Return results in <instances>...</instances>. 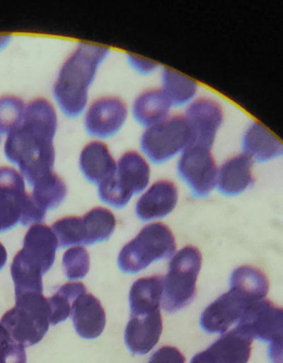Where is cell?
<instances>
[{
	"instance_id": "6da1fadb",
	"label": "cell",
	"mask_w": 283,
	"mask_h": 363,
	"mask_svg": "<svg viewBox=\"0 0 283 363\" xmlns=\"http://www.w3.org/2000/svg\"><path fill=\"white\" fill-rule=\"evenodd\" d=\"M57 130L56 108L47 99L37 98L25 104L23 121L7 134L4 147L6 159L18 167L30 186L53 171Z\"/></svg>"
},
{
	"instance_id": "7a4b0ae2",
	"label": "cell",
	"mask_w": 283,
	"mask_h": 363,
	"mask_svg": "<svg viewBox=\"0 0 283 363\" xmlns=\"http://www.w3.org/2000/svg\"><path fill=\"white\" fill-rule=\"evenodd\" d=\"M109 55L110 48L105 45L82 41L62 63L52 92L64 116L76 119L84 113L88 108V90Z\"/></svg>"
},
{
	"instance_id": "3957f363",
	"label": "cell",
	"mask_w": 283,
	"mask_h": 363,
	"mask_svg": "<svg viewBox=\"0 0 283 363\" xmlns=\"http://www.w3.org/2000/svg\"><path fill=\"white\" fill-rule=\"evenodd\" d=\"M176 252V240L164 223H149L131 242L124 245L117 257L120 270L135 275L153 262L170 259Z\"/></svg>"
},
{
	"instance_id": "277c9868",
	"label": "cell",
	"mask_w": 283,
	"mask_h": 363,
	"mask_svg": "<svg viewBox=\"0 0 283 363\" xmlns=\"http://www.w3.org/2000/svg\"><path fill=\"white\" fill-rule=\"evenodd\" d=\"M202 262V252L192 245L175 252L171 258L168 274L164 277L163 311L177 313L194 301Z\"/></svg>"
},
{
	"instance_id": "5b68a950",
	"label": "cell",
	"mask_w": 283,
	"mask_h": 363,
	"mask_svg": "<svg viewBox=\"0 0 283 363\" xmlns=\"http://www.w3.org/2000/svg\"><path fill=\"white\" fill-rule=\"evenodd\" d=\"M51 311L48 298L42 294L16 296V306L1 318L11 338L23 347L35 346L42 340L50 325Z\"/></svg>"
},
{
	"instance_id": "8992f818",
	"label": "cell",
	"mask_w": 283,
	"mask_h": 363,
	"mask_svg": "<svg viewBox=\"0 0 283 363\" xmlns=\"http://www.w3.org/2000/svg\"><path fill=\"white\" fill-rule=\"evenodd\" d=\"M190 144V130L182 114L170 116L164 121L149 126L139 139L141 153L155 165L165 164L180 157Z\"/></svg>"
},
{
	"instance_id": "52a82bcc",
	"label": "cell",
	"mask_w": 283,
	"mask_h": 363,
	"mask_svg": "<svg viewBox=\"0 0 283 363\" xmlns=\"http://www.w3.org/2000/svg\"><path fill=\"white\" fill-rule=\"evenodd\" d=\"M212 150L190 144L177 161V175L196 199H206L216 191L219 165Z\"/></svg>"
},
{
	"instance_id": "ba28073f",
	"label": "cell",
	"mask_w": 283,
	"mask_h": 363,
	"mask_svg": "<svg viewBox=\"0 0 283 363\" xmlns=\"http://www.w3.org/2000/svg\"><path fill=\"white\" fill-rule=\"evenodd\" d=\"M129 106L117 96L98 98L86 108L84 129L92 138L100 141L117 135L129 118Z\"/></svg>"
},
{
	"instance_id": "9c48e42d",
	"label": "cell",
	"mask_w": 283,
	"mask_h": 363,
	"mask_svg": "<svg viewBox=\"0 0 283 363\" xmlns=\"http://www.w3.org/2000/svg\"><path fill=\"white\" fill-rule=\"evenodd\" d=\"M183 116L190 130L192 144L212 149L225 119L221 104L215 99L196 98Z\"/></svg>"
},
{
	"instance_id": "30bf717a",
	"label": "cell",
	"mask_w": 283,
	"mask_h": 363,
	"mask_svg": "<svg viewBox=\"0 0 283 363\" xmlns=\"http://www.w3.org/2000/svg\"><path fill=\"white\" fill-rule=\"evenodd\" d=\"M255 303L238 288L230 287L228 293L217 298L200 315V328L210 335H224L239 323L249 306Z\"/></svg>"
},
{
	"instance_id": "8fae6325",
	"label": "cell",
	"mask_w": 283,
	"mask_h": 363,
	"mask_svg": "<svg viewBox=\"0 0 283 363\" xmlns=\"http://www.w3.org/2000/svg\"><path fill=\"white\" fill-rule=\"evenodd\" d=\"M58 248V240L52 228L41 223L29 227L25 235L23 248L13 258L30 269L45 275L54 264Z\"/></svg>"
},
{
	"instance_id": "7c38bea8",
	"label": "cell",
	"mask_w": 283,
	"mask_h": 363,
	"mask_svg": "<svg viewBox=\"0 0 283 363\" xmlns=\"http://www.w3.org/2000/svg\"><path fill=\"white\" fill-rule=\"evenodd\" d=\"M237 329L251 339L270 343L283 339V308L271 301H255L247 308Z\"/></svg>"
},
{
	"instance_id": "4fadbf2b",
	"label": "cell",
	"mask_w": 283,
	"mask_h": 363,
	"mask_svg": "<svg viewBox=\"0 0 283 363\" xmlns=\"http://www.w3.org/2000/svg\"><path fill=\"white\" fill-rule=\"evenodd\" d=\"M180 191L175 182L159 179L153 182L139 195L135 215L142 222H158L172 214L178 204Z\"/></svg>"
},
{
	"instance_id": "5bb4252c",
	"label": "cell",
	"mask_w": 283,
	"mask_h": 363,
	"mask_svg": "<svg viewBox=\"0 0 283 363\" xmlns=\"http://www.w3.org/2000/svg\"><path fill=\"white\" fill-rule=\"evenodd\" d=\"M253 339L239 329L224 333L209 348L198 353L190 363H248Z\"/></svg>"
},
{
	"instance_id": "9a60e30c",
	"label": "cell",
	"mask_w": 283,
	"mask_h": 363,
	"mask_svg": "<svg viewBox=\"0 0 283 363\" xmlns=\"http://www.w3.org/2000/svg\"><path fill=\"white\" fill-rule=\"evenodd\" d=\"M255 162L245 153L228 157L218 167L216 189L227 197H236L247 192L255 182Z\"/></svg>"
},
{
	"instance_id": "2e32d148",
	"label": "cell",
	"mask_w": 283,
	"mask_h": 363,
	"mask_svg": "<svg viewBox=\"0 0 283 363\" xmlns=\"http://www.w3.org/2000/svg\"><path fill=\"white\" fill-rule=\"evenodd\" d=\"M162 333L161 311L144 315H131L124 333V340L132 354L144 356L156 346Z\"/></svg>"
},
{
	"instance_id": "e0dca14e",
	"label": "cell",
	"mask_w": 283,
	"mask_h": 363,
	"mask_svg": "<svg viewBox=\"0 0 283 363\" xmlns=\"http://www.w3.org/2000/svg\"><path fill=\"white\" fill-rule=\"evenodd\" d=\"M79 167L84 179L91 184H101L117 171V160L109 145L100 140L88 142L79 155Z\"/></svg>"
},
{
	"instance_id": "ac0fdd59",
	"label": "cell",
	"mask_w": 283,
	"mask_h": 363,
	"mask_svg": "<svg viewBox=\"0 0 283 363\" xmlns=\"http://www.w3.org/2000/svg\"><path fill=\"white\" fill-rule=\"evenodd\" d=\"M70 317L76 333L88 340L100 337L105 328L106 315L103 306L92 294L84 293L76 298L71 308Z\"/></svg>"
},
{
	"instance_id": "d6986e66",
	"label": "cell",
	"mask_w": 283,
	"mask_h": 363,
	"mask_svg": "<svg viewBox=\"0 0 283 363\" xmlns=\"http://www.w3.org/2000/svg\"><path fill=\"white\" fill-rule=\"evenodd\" d=\"M241 149L255 163H267L283 157V142L258 121H253L246 128Z\"/></svg>"
},
{
	"instance_id": "ffe728a7",
	"label": "cell",
	"mask_w": 283,
	"mask_h": 363,
	"mask_svg": "<svg viewBox=\"0 0 283 363\" xmlns=\"http://www.w3.org/2000/svg\"><path fill=\"white\" fill-rule=\"evenodd\" d=\"M151 164L139 151L124 152L117 161L115 177L133 196L141 194L151 184Z\"/></svg>"
},
{
	"instance_id": "44dd1931",
	"label": "cell",
	"mask_w": 283,
	"mask_h": 363,
	"mask_svg": "<svg viewBox=\"0 0 283 363\" xmlns=\"http://www.w3.org/2000/svg\"><path fill=\"white\" fill-rule=\"evenodd\" d=\"M168 99L161 88H151L142 91L132 104V116L135 121L145 129L164 121L171 116Z\"/></svg>"
},
{
	"instance_id": "7402d4cb",
	"label": "cell",
	"mask_w": 283,
	"mask_h": 363,
	"mask_svg": "<svg viewBox=\"0 0 283 363\" xmlns=\"http://www.w3.org/2000/svg\"><path fill=\"white\" fill-rule=\"evenodd\" d=\"M164 277L151 276L141 278L132 286L129 295L131 315H144L161 311Z\"/></svg>"
},
{
	"instance_id": "603a6c76",
	"label": "cell",
	"mask_w": 283,
	"mask_h": 363,
	"mask_svg": "<svg viewBox=\"0 0 283 363\" xmlns=\"http://www.w3.org/2000/svg\"><path fill=\"white\" fill-rule=\"evenodd\" d=\"M198 88L197 81L190 77L167 67L161 68V89L172 108L190 106L197 96Z\"/></svg>"
},
{
	"instance_id": "cb8c5ba5",
	"label": "cell",
	"mask_w": 283,
	"mask_h": 363,
	"mask_svg": "<svg viewBox=\"0 0 283 363\" xmlns=\"http://www.w3.org/2000/svg\"><path fill=\"white\" fill-rule=\"evenodd\" d=\"M31 187V196L47 212L57 210L68 195L66 182L53 171L35 181Z\"/></svg>"
},
{
	"instance_id": "d4e9b609",
	"label": "cell",
	"mask_w": 283,
	"mask_h": 363,
	"mask_svg": "<svg viewBox=\"0 0 283 363\" xmlns=\"http://www.w3.org/2000/svg\"><path fill=\"white\" fill-rule=\"evenodd\" d=\"M82 220L86 246L109 240L117 228V217L106 207H93L82 216Z\"/></svg>"
},
{
	"instance_id": "484cf974",
	"label": "cell",
	"mask_w": 283,
	"mask_h": 363,
	"mask_svg": "<svg viewBox=\"0 0 283 363\" xmlns=\"http://www.w3.org/2000/svg\"><path fill=\"white\" fill-rule=\"evenodd\" d=\"M230 287L238 288L255 301H260L268 295L269 281L265 274L253 266L236 268L230 277Z\"/></svg>"
},
{
	"instance_id": "4316f807",
	"label": "cell",
	"mask_w": 283,
	"mask_h": 363,
	"mask_svg": "<svg viewBox=\"0 0 283 363\" xmlns=\"http://www.w3.org/2000/svg\"><path fill=\"white\" fill-rule=\"evenodd\" d=\"M86 293V286L82 283H67L60 286L54 295L48 298L50 306V325H56L70 317L71 308L76 298Z\"/></svg>"
},
{
	"instance_id": "83f0119b",
	"label": "cell",
	"mask_w": 283,
	"mask_h": 363,
	"mask_svg": "<svg viewBox=\"0 0 283 363\" xmlns=\"http://www.w3.org/2000/svg\"><path fill=\"white\" fill-rule=\"evenodd\" d=\"M53 233L58 240L59 248L74 247L86 245L82 216H66L53 223Z\"/></svg>"
},
{
	"instance_id": "f1b7e54d",
	"label": "cell",
	"mask_w": 283,
	"mask_h": 363,
	"mask_svg": "<svg viewBox=\"0 0 283 363\" xmlns=\"http://www.w3.org/2000/svg\"><path fill=\"white\" fill-rule=\"evenodd\" d=\"M25 104L23 99L13 94L0 96V134L11 133L21 123Z\"/></svg>"
},
{
	"instance_id": "f546056e",
	"label": "cell",
	"mask_w": 283,
	"mask_h": 363,
	"mask_svg": "<svg viewBox=\"0 0 283 363\" xmlns=\"http://www.w3.org/2000/svg\"><path fill=\"white\" fill-rule=\"evenodd\" d=\"M62 268L68 279H82L90 270V255L83 246L69 248L62 258Z\"/></svg>"
},
{
	"instance_id": "4dcf8cb0",
	"label": "cell",
	"mask_w": 283,
	"mask_h": 363,
	"mask_svg": "<svg viewBox=\"0 0 283 363\" xmlns=\"http://www.w3.org/2000/svg\"><path fill=\"white\" fill-rule=\"evenodd\" d=\"M98 195L102 203L115 210L127 207L134 197L120 184L115 175L98 185Z\"/></svg>"
},
{
	"instance_id": "1f68e13d",
	"label": "cell",
	"mask_w": 283,
	"mask_h": 363,
	"mask_svg": "<svg viewBox=\"0 0 283 363\" xmlns=\"http://www.w3.org/2000/svg\"><path fill=\"white\" fill-rule=\"evenodd\" d=\"M25 179L15 167H0V197L21 199L25 194Z\"/></svg>"
},
{
	"instance_id": "d6a6232c",
	"label": "cell",
	"mask_w": 283,
	"mask_h": 363,
	"mask_svg": "<svg viewBox=\"0 0 283 363\" xmlns=\"http://www.w3.org/2000/svg\"><path fill=\"white\" fill-rule=\"evenodd\" d=\"M21 199L0 197V233L8 232L21 224Z\"/></svg>"
},
{
	"instance_id": "836d02e7",
	"label": "cell",
	"mask_w": 283,
	"mask_h": 363,
	"mask_svg": "<svg viewBox=\"0 0 283 363\" xmlns=\"http://www.w3.org/2000/svg\"><path fill=\"white\" fill-rule=\"evenodd\" d=\"M47 211L35 202L30 193H27L21 199V224L23 226H33L41 224L46 217Z\"/></svg>"
},
{
	"instance_id": "e575fe53",
	"label": "cell",
	"mask_w": 283,
	"mask_h": 363,
	"mask_svg": "<svg viewBox=\"0 0 283 363\" xmlns=\"http://www.w3.org/2000/svg\"><path fill=\"white\" fill-rule=\"evenodd\" d=\"M127 61L129 66L141 76H151L161 69V66L155 61L132 55V53H127Z\"/></svg>"
},
{
	"instance_id": "d590c367",
	"label": "cell",
	"mask_w": 283,
	"mask_h": 363,
	"mask_svg": "<svg viewBox=\"0 0 283 363\" xmlns=\"http://www.w3.org/2000/svg\"><path fill=\"white\" fill-rule=\"evenodd\" d=\"M184 354L175 347H163L149 359V363H185Z\"/></svg>"
},
{
	"instance_id": "8d00e7d4",
	"label": "cell",
	"mask_w": 283,
	"mask_h": 363,
	"mask_svg": "<svg viewBox=\"0 0 283 363\" xmlns=\"http://www.w3.org/2000/svg\"><path fill=\"white\" fill-rule=\"evenodd\" d=\"M267 352H268L269 362L283 363V339L269 343Z\"/></svg>"
},
{
	"instance_id": "74e56055",
	"label": "cell",
	"mask_w": 283,
	"mask_h": 363,
	"mask_svg": "<svg viewBox=\"0 0 283 363\" xmlns=\"http://www.w3.org/2000/svg\"><path fill=\"white\" fill-rule=\"evenodd\" d=\"M13 341L15 340L11 338V335L6 330L5 327L0 323V360L3 359L7 351L11 349Z\"/></svg>"
},
{
	"instance_id": "f35d334b",
	"label": "cell",
	"mask_w": 283,
	"mask_h": 363,
	"mask_svg": "<svg viewBox=\"0 0 283 363\" xmlns=\"http://www.w3.org/2000/svg\"><path fill=\"white\" fill-rule=\"evenodd\" d=\"M6 262H7V250L5 246L0 242V270L5 267Z\"/></svg>"
},
{
	"instance_id": "ab89813d",
	"label": "cell",
	"mask_w": 283,
	"mask_h": 363,
	"mask_svg": "<svg viewBox=\"0 0 283 363\" xmlns=\"http://www.w3.org/2000/svg\"><path fill=\"white\" fill-rule=\"evenodd\" d=\"M11 38L13 37L11 35H0V51L4 50L11 43Z\"/></svg>"
}]
</instances>
